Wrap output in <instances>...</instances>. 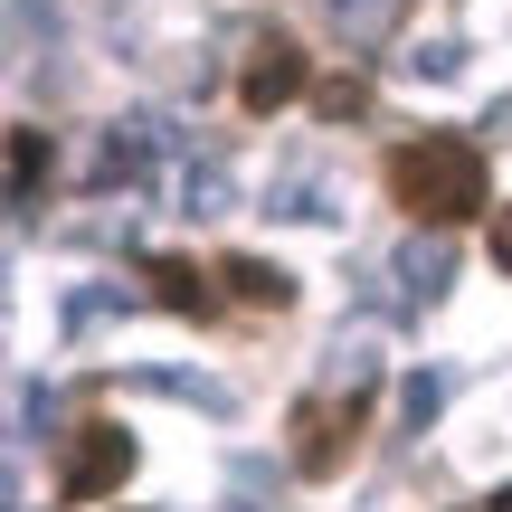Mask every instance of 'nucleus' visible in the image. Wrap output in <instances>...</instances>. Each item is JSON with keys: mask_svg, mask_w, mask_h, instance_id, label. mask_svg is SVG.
<instances>
[{"mask_svg": "<svg viewBox=\"0 0 512 512\" xmlns=\"http://www.w3.org/2000/svg\"><path fill=\"white\" fill-rule=\"evenodd\" d=\"M389 200L408 209V219H437V228H465L494 190H484V152L465 143V133H418V143L389 152Z\"/></svg>", "mask_w": 512, "mask_h": 512, "instance_id": "1", "label": "nucleus"}, {"mask_svg": "<svg viewBox=\"0 0 512 512\" xmlns=\"http://www.w3.org/2000/svg\"><path fill=\"white\" fill-rule=\"evenodd\" d=\"M351 446H361V399H304L294 408V475L332 484L351 465Z\"/></svg>", "mask_w": 512, "mask_h": 512, "instance_id": "2", "label": "nucleus"}, {"mask_svg": "<svg viewBox=\"0 0 512 512\" xmlns=\"http://www.w3.org/2000/svg\"><path fill=\"white\" fill-rule=\"evenodd\" d=\"M124 475H133V437L114 418H95V427H76L67 465H57V494H67V503H105Z\"/></svg>", "mask_w": 512, "mask_h": 512, "instance_id": "3", "label": "nucleus"}, {"mask_svg": "<svg viewBox=\"0 0 512 512\" xmlns=\"http://www.w3.org/2000/svg\"><path fill=\"white\" fill-rule=\"evenodd\" d=\"M285 95H304V48H294V38H256V57H247V76H238V105L247 114H275Z\"/></svg>", "mask_w": 512, "mask_h": 512, "instance_id": "4", "label": "nucleus"}, {"mask_svg": "<svg viewBox=\"0 0 512 512\" xmlns=\"http://www.w3.org/2000/svg\"><path fill=\"white\" fill-rule=\"evenodd\" d=\"M143 275H152V294H162L171 313H190V323H200V313H219V285H209V275L190 266V256H152Z\"/></svg>", "mask_w": 512, "mask_h": 512, "instance_id": "5", "label": "nucleus"}, {"mask_svg": "<svg viewBox=\"0 0 512 512\" xmlns=\"http://www.w3.org/2000/svg\"><path fill=\"white\" fill-rule=\"evenodd\" d=\"M219 275H228V294H238V304H275V313L294 304V275H285V266H266V256H228Z\"/></svg>", "mask_w": 512, "mask_h": 512, "instance_id": "6", "label": "nucleus"}, {"mask_svg": "<svg viewBox=\"0 0 512 512\" xmlns=\"http://www.w3.org/2000/svg\"><path fill=\"white\" fill-rule=\"evenodd\" d=\"M38 181H48V133L10 124V200H38Z\"/></svg>", "mask_w": 512, "mask_h": 512, "instance_id": "7", "label": "nucleus"}, {"mask_svg": "<svg viewBox=\"0 0 512 512\" xmlns=\"http://www.w3.org/2000/svg\"><path fill=\"white\" fill-rule=\"evenodd\" d=\"M361 105H370V86H361V76H342V86H323V114H332V124H351Z\"/></svg>", "mask_w": 512, "mask_h": 512, "instance_id": "8", "label": "nucleus"}, {"mask_svg": "<svg viewBox=\"0 0 512 512\" xmlns=\"http://www.w3.org/2000/svg\"><path fill=\"white\" fill-rule=\"evenodd\" d=\"M332 10H342V19H370V10H380V0H332Z\"/></svg>", "mask_w": 512, "mask_h": 512, "instance_id": "9", "label": "nucleus"}, {"mask_svg": "<svg viewBox=\"0 0 512 512\" xmlns=\"http://www.w3.org/2000/svg\"><path fill=\"white\" fill-rule=\"evenodd\" d=\"M484 512H512V484H503V494H494V503H484Z\"/></svg>", "mask_w": 512, "mask_h": 512, "instance_id": "10", "label": "nucleus"}]
</instances>
